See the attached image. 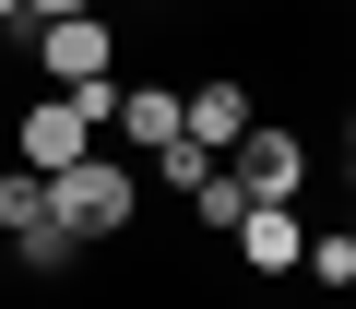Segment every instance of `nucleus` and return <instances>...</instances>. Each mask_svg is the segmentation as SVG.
Listing matches in <instances>:
<instances>
[{"instance_id":"nucleus-13","label":"nucleus","mask_w":356,"mask_h":309,"mask_svg":"<svg viewBox=\"0 0 356 309\" xmlns=\"http://www.w3.org/2000/svg\"><path fill=\"white\" fill-rule=\"evenodd\" d=\"M0 24H24V0H0Z\"/></svg>"},{"instance_id":"nucleus-11","label":"nucleus","mask_w":356,"mask_h":309,"mask_svg":"<svg viewBox=\"0 0 356 309\" xmlns=\"http://www.w3.org/2000/svg\"><path fill=\"white\" fill-rule=\"evenodd\" d=\"M154 167H166V191H191V179H214V154L202 143H154Z\"/></svg>"},{"instance_id":"nucleus-8","label":"nucleus","mask_w":356,"mask_h":309,"mask_svg":"<svg viewBox=\"0 0 356 309\" xmlns=\"http://www.w3.org/2000/svg\"><path fill=\"white\" fill-rule=\"evenodd\" d=\"M24 226H48V179H36V167L0 179V238H24Z\"/></svg>"},{"instance_id":"nucleus-12","label":"nucleus","mask_w":356,"mask_h":309,"mask_svg":"<svg viewBox=\"0 0 356 309\" xmlns=\"http://www.w3.org/2000/svg\"><path fill=\"white\" fill-rule=\"evenodd\" d=\"M60 13H95V0H24V24H60Z\"/></svg>"},{"instance_id":"nucleus-10","label":"nucleus","mask_w":356,"mask_h":309,"mask_svg":"<svg viewBox=\"0 0 356 309\" xmlns=\"http://www.w3.org/2000/svg\"><path fill=\"white\" fill-rule=\"evenodd\" d=\"M297 262H309V274H321V285H332V297H344V285H356V238H309V250H297Z\"/></svg>"},{"instance_id":"nucleus-2","label":"nucleus","mask_w":356,"mask_h":309,"mask_svg":"<svg viewBox=\"0 0 356 309\" xmlns=\"http://www.w3.org/2000/svg\"><path fill=\"white\" fill-rule=\"evenodd\" d=\"M226 179H238L250 203H297V179H309V143H297V131H261V119H250V131H238V167H226Z\"/></svg>"},{"instance_id":"nucleus-9","label":"nucleus","mask_w":356,"mask_h":309,"mask_svg":"<svg viewBox=\"0 0 356 309\" xmlns=\"http://www.w3.org/2000/svg\"><path fill=\"white\" fill-rule=\"evenodd\" d=\"M191 214H202V226H238V214H250V191L214 167V179H191Z\"/></svg>"},{"instance_id":"nucleus-5","label":"nucleus","mask_w":356,"mask_h":309,"mask_svg":"<svg viewBox=\"0 0 356 309\" xmlns=\"http://www.w3.org/2000/svg\"><path fill=\"white\" fill-rule=\"evenodd\" d=\"M250 131V95L238 84H191V95H178V143H202V154H226Z\"/></svg>"},{"instance_id":"nucleus-4","label":"nucleus","mask_w":356,"mask_h":309,"mask_svg":"<svg viewBox=\"0 0 356 309\" xmlns=\"http://www.w3.org/2000/svg\"><path fill=\"white\" fill-rule=\"evenodd\" d=\"M36 60H48V84H95V72L119 60V36H107L95 13H60V24H36Z\"/></svg>"},{"instance_id":"nucleus-7","label":"nucleus","mask_w":356,"mask_h":309,"mask_svg":"<svg viewBox=\"0 0 356 309\" xmlns=\"http://www.w3.org/2000/svg\"><path fill=\"white\" fill-rule=\"evenodd\" d=\"M119 119H131V143H143V154H154V143H178V95H166V84L119 95Z\"/></svg>"},{"instance_id":"nucleus-1","label":"nucleus","mask_w":356,"mask_h":309,"mask_svg":"<svg viewBox=\"0 0 356 309\" xmlns=\"http://www.w3.org/2000/svg\"><path fill=\"white\" fill-rule=\"evenodd\" d=\"M48 226H60V238H119V226H131V167L72 154V167L48 179Z\"/></svg>"},{"instance_id":"nucleus-6","label":"nucleus","mask_w":356,"mask_h":309,"mask_svg":"<svg viewBox=\"0 0 356 309\" xmlns=\"http://www.w3.org/2000/svg\"><path fill=\"white\" fill-rule=\"evenodd\" d=\"M226 238H238V262H250V274H297V250H309V238H297V214H285V203H250V214H238V226H226Z\"/></svg>"},{"instance_id":"nucleus-3","label":"nucleus","mask_w":356,"mask_h":309,"mask_svg":"<svg viewBox=\"0 0 356 309\" xmlns=\"http://www.w3.org/2000/svg\"><path fill=\"white\" fill-rule=\"evenodd\" d=\"M83 143H95V119H83L72 95H36V107H24V131H13V154H24L36 179H60V167H72Z\"/></svg>"}]
</instances>
